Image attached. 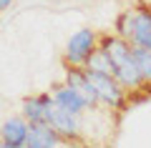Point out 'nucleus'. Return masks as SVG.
<instances>
[{"label": "nucleus", "mask_w": 151, "mask_h": 148, "mask_svg": "<svg viewBox=\"0 0 151 148\" xmlns=\"http://www.w3.org/2000/svg\"><path fill=\"white\" fill-rule=\"evenodd\" d=\"M98 45H103V50L108 53L111 65H113V75H116V80H119L126 90L146 88L144 75H141V70H139V63H136V58H134V45H131L126 38H121V35H101Z\"/></svg>", "instance_id": "1"}, {"label": "nucleus", "mask_w": 151, "mask_h": 148, "mask_svg": "<svg viewBox=\"0 0 151 148\" xmlns=\"http://www.w3.org/2000/svg\"><path fill=\"white\" fill-rule=\"evenodd\" d=\"M116 35L126 38L131 45L151 48V5L124 10L116 20Z\"/></svg>", "instance_id": "2"}, {"label": "nucleus", "mask_w": 151, "mask_h": 148, "mask_svg": "<svg viewBox=\"0 0 151 148\" xmlns=\"http://www.w3.org/2000/svg\"><path fill=\"white\" fill-rule=\"evenodd\" d=\"M86 75H88V80H91V85L96 88L98 101H101L103 106L113 108V111L124 108L126 93H129V90L116 80V75H111V73H98V70H88V68H86Z\"/></svg>", "instance_id": "3"}, {"label": "nucleus", "mask_w": 151, "mask_h": 148, "mask_svg": "<svg viewBox=\"0 0 151 148\" xmlns=\"http://www.w3.org/2000/svg\"><path fill=\"white\" fill-rule=\"evenodd\" d=\"M98 40H101V35H96L91 28H81V30H76L73 35L68 38V43H65V55H63L65 63L83 68L86 60H88V55L93 53V48L98 45Z\"/></svg>", "instance_id": "4"}, {"label": "nucleus", "mask_w": 151, "mask_h": 148, "mask_svg": "<svg viewBox=\"0 0 151 148\" xmlns=\"http://www.w3.org/2000/svg\"><path fill=\"white\" fill-rule=\"evenodd\" d=\"M45 121H48L63 138H68V141L81 133V113L68 111V108H63L60 103H55V101H50L48 113H45Z\"/></svg>", "instance_id": "5"}, {"label": "nucleus", "mask_w": 151, "mask_h": 148, "mask_svg": "<svg viewBox=\"0 0 151 148\" xmlns=\"http://www.w3.org/2000/svg\"><path fill=\"white\" fill-rule=\"evenodd\" d=\"M63 143H65V138L48 121L30 123V128H28L25 148H50V146H63Z\"/></svg>", "instance_id": "6"}, {"label": "nucleus", "mask_w": 151, "mask_h": 148, "mask_svg": "<svg viewBox=\"0 0 151 148\" xmlns=\"http://www.w3.org/2000/svg\"><path fill=\"white\" fill-rule=\"evenodd\" d=\"M65 83L70 85V88L76 90V93L81 95L83 101L88 103V108L91 106H98V93H96V88L91 85V80H88V75H86V68H78V65H70L68 68V73H65Z\"/></svg>", "instance_id": "7"}, {"label": "nucleus", "mask_w": 151, "mask_h": 148, "mask_svg": "<svg viewBox=\"0 0 151 148\" xmlns=\"http://www.w3.org/2000/svg\"><path fill=\"white\" fill-rule=\"evenodd\" d=\"M28 128H30V121H28L25 116L5 121L3 128H0L3 146H5V148H23V146H25V138H28Z\"/></svg>", "instance_id": "8"}, {"label": "nucleus", "mask_w": 151, "mask_h": 148, "mask_svg": "<svg viewBox=\"0 0 151 148\" xmlns=\"http://www.w3.org/2000/svg\"><path fill=\"white\" fill-rule=\"evenodd\" d=\"M53 101H55V103H60L63 108H68V111H73V113H83V111L88 108V103L83 101V98L76 93V90L70 88L68 83L58 85V88L53 90Z\"/></svg>", "instance_id": "9"}, {"label": "nucleus", "mask_w": 151, "mask_h": 148, "mask_svg": "<svg viewBox=\"0 0 151 148\" xmlns=\"http://www.w3.org/2000/svg\"><path fill=\"white\" fill-rule=\"evenodd\" d=\"M50 101H53V95H33V98H25V103H23V116L30 123L45 121V113H48Z\"/></svg>", "instance_id": "10"}, {"label": "nucleus", "mask_w": 151, "mask_h": 148, "mask_svg": "<svg viewBox=\"0 0 151 148\" xmlns=\"http://www.w3.org/2000/svg\"><path fill=\"white\" fill-rule=\"evenodd\" d=\"M83 68L98 70V73H111V75H113L111 58H108V53L103 50V45H96V48H93V53L88 55V60H86V65H83Z\"/></svg>", "instance_id": "11"}, {"label": "nucleus", "mask_w": 151, "mask_h": 148, "mask_svg": "<svg viewBox=\"0 0 151 148\" xmlns=\"http://www.w3.org/2000/svg\"><path fill=\"white\" fill-rule=\"evenodd\" d=\"M134 58H136V63H139L141 75H144V83L151 85V48L134 45Z\"/></svg>", "instance_id": "12"}, {"label": "nucleus", "mask_w": 151, "mask_h": 148, "mask_svg": "<svg viewBox=\"0 0 151 148\" xmlns=\"http://www.w3.org/2000/svg\"><path fill=\"white\" fill-rule=\"evenodd\" d=\"M10 3H13V0H0V13L5 10V8H10Z\"/></svg>", "instance_id": "13"}]
</instances>
